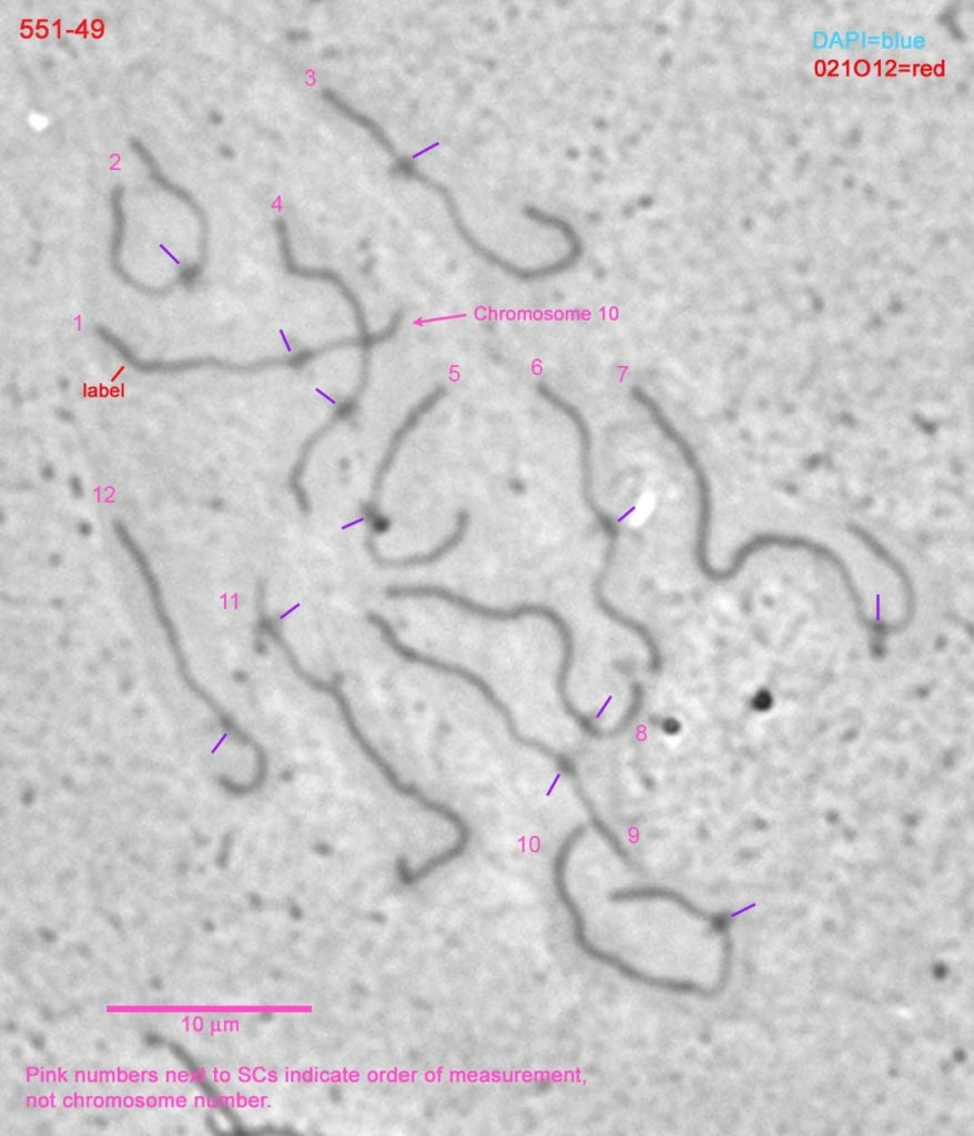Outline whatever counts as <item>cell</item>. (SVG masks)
<instances>
[{
	"mask_svg": "<svg viewBox=\"0 0 974 1136\" xmlns=\"http://www.w3.org/2000/svg\"><path fill=\"white\" fill-rule=\"evenodd\" d=\"M102 341L105 344H108L109 346H111L113 349H115V352L122 358H124L123 361L126 362L131 367H133L135 371H139V372L144 373V374L180 373V372L190 371V369H196V368H202V367H212V368L225 369V371H230V372H251V371L254 372V371H257V369H263V368H267V367H272V366H281V365L296 366L297 365V358H296L295 355L285 356V357L265 358V359H261V361H257V362H252V363H248V364H237V363H232V362H229V361L216 359V358H213V357H201V358L181 359V361H173V362H165V361H163V362H159V361H141V359L135 357V355L123 343L122 339H120L118 336L112 334L110 331L105 332L102 335Z\"/></svg>",
	"mask_w": 974,
	"mask_h": 1136,
	"instance_id": "6",
	"label": "cell"
},
{
	"mask_svg": "<svg viewBox=\"0 0 974 1136\" xmlns=\"http://www.w3.org/2000/svg\"><path fill=\"white\" fill-rule=\"evenodd\" d=\"M663 436L676 446L693 478L697 511L692 557L697 570L699 574H702L712 565L709 560V541L713 513L710 481L698 454L676 426L668 427Z\"/></svg>",
	"mask_w": 974,
	"mask_h": 1136,
	"instance_id": "4",
	"label": "cell"
},
{
	"mask_svg": "<svg viewBox=\"0 0 974 1136\" xmlns=\"http://www.w3.org/2000/svg\"><path fill=\"white\" fill-rule=\"evenodd\" d=\"M365 619L371 626L377 629L383 642L402 660L412 665L422 666L442 674L460 679L476 689L486 702H488L489 706L501 717L508 734L516 743L534 750L554 761L558 769L571 779L574 785L580 783L576 765L566 754L555 750L542 741L529 738L520 732L510 708L480 674L460 663L446 661L428 653H424L403 642L392 623L377 612H367Z\"/></svg>",
	"mask_w": 974,
	"mask_h": 1136,
	"instance_id": "1",
	"label": "cell"
},
{
	"mask_svg": "<svg viewBox=\"0 0 974 1136\" xmlns=\"http://www.w3.org/2000/svg\"><path fill=\"white\" fill-rule=\"evenodd\" d=\"M446 393L447 388L444 385L434 389L409 412L405 420L392 435L388 446L373 477L371 499L362 508V515L366 520L367 526H369L368 528L379 529L387 524L388 519L379 513V500L386 477L396 460L406 436L416 427L420 418L446 395Z\"/></svg>",
	"mask_w": 974,
	"mask_h": 1136,
	"instance_id": "5",
	"label": "cell"
},
{
	"mask_svg": "<svg viewBox=\"0 0 974 1136\" xmlns=\"http://www.w3.org/2000/svg\"><path fill=\"white\" fill-rule=\"evenodd\" d=\"M579 469H580V496L584 505L593 516L601 530L607 537V546L605 556L615 557L617 554L618 541L620 536V528L615 519L608 514L597 501L595 495V483H593V463H592V447L581 446L579 447Z\"/></svg>",
	"mask_w": 974,
	"mask_h": 1136,
	"instance_id": "9",
	"label": "cell"
},
{
	"mask_svg": "<svg viewBox=\"0 0 974 1136\" xmlns=\"http://www.w3.org/2000/svg\"><path fill=\"white\" fill-rule=\"evenodd\" d=\"M610 900L613 902H633V901H650L660 900L674 904L690 916L701 920L714 926L719 932H722V921L710 913L706 912L692 901H690L683 894L667 888L659 886H640L617 890L610 894Z\"/></svg>",
	"mask_w": 974,
	"mask_h": 1136,
	"instance_id": "11",
	"label": "cell"
},
{
	"mask_svg": "<svg viewBox=\"0 0 974 1136\" xmlns=\"http://www.w3.org/2000/svg\"><path fill=\"white\" fill-rule=\"evenodd\" d=\"M280 239L286 270L291 274L298 277L324 280L337 286V288L342 292V294L353 308L356 325L359 332V337L364 341L373 339L375 334L368 332L363 307L355 297L354 293L345 285L343 280H341L334 272L331 271L308 270L300 267L297 264H295L291 255L290 242L283 225L280 227Z\"/></svg>",
	"mask_w": 974,
	"mask_h": 1136,
	"instance_id": "12",
	"label": "cell"
},
{
	"mask_svg": "<svg viewBox=\"0 0 974 1136\" xmlns=\"http://www.w3.org/2000/svg\"><path fill=\"white\" fill-rule=\"evenodd\" d=\"M364 388H365L364 384H358L357 390L354 393V395L352 397L347 398L344 403H342L337 407V409L335 410L334 415L331 417L329 422H327V424L325 426H323L321 429H318L316 433H314L305 442V444L303 445V447L301 449L300 456H298L294 467L292 468L290 477H288V487H290L291 493L293 494V496H294V498L296 500L297 506L300 507V510L303 514H308L311 511L310 498H308L307 491L305 490V488H304V486L302 484V477H303V473L305 470V467H306V464H307V460H308L310 453L313 449V447L315 446V444L318 442V439L325 433H327L338 420H341V419L345 418L347 415L352 414V410H353L354 406L357 404V400L361 397Z\"/></svg>",
	"mask_w": 974,
	"mask_h": 1136,
	"instance_id": "10",
	"label": "cell"
},
{
	"mask_svg": "<svg viewBox=\"0 0 974 1136\" xmlns=\"http://www.w3.org/2000/svg\"><path fill=\"white\" fill-rule=\"evenodd\" d=\"M661 728L667 733H677L680 730V723L672 718L662 720Z\"/></svg>",
	"mask_w": 974,
	"mask_h": 1136,
	"instance_id": "13",
	"label": "cell"
},
{
	"mask_svg": "<svg viewBox=\"0 0 974 1136\" xmlns=\"http://www.w3.org/2000/svg\"><path fill=\"white\" fill-rule=\"evenodd\" d=\"M336 708L351 739L364 757L377 769L389 788L397 794L416 801L424 810L446 820L457 832L455 845L458 849H467L470 843L471 831L463 816L450 807L428 798L415 784L402 781L396 770L362 730L348 699L339 701Z\"/></svg>",
	"mask_w": 974,
	"mask_h": 1136,
	"instance_id": "3",
	"label": "cell"
},
{
	"mask_svg": "<svg viewBox=\"0 0 974 1136\" xmlns=\"http://www.w3.org/2000/svg\"><path fill=\"white\" fill-rule=\"evenodd\" d=\"M586 826L577 825L565 838L552 861V883L557 899L570 917L572 939L577 947L590 960L603 964L627 980L643 986L656 988L659 977L648 974L629 964L620 956L597 946L588 936L585 916L571 895L567 884V864L572 849L585 835Z\"/></svg>",
	"mask_w": 974,
	"mask_h": 1136,
	"instance_id": "2",
	"label": "cell"
},
{
	"mask_svg": "<svg viewBox=\"0 0 974 1136\" xmlns=\"http://www.w3.org/2000/svg\"><path fill=\"white\" fill-rule=\"evenodd\" d=\"M470 524V514L467 509H459L456 514L453 531L436 547L428 551L413 554L399 558H387L381 554L376 537L366 535L364 547L372 561L384 569H410L433 565L449 552H452L464 540Z\"/></svg>",
	"mask_w": 974,
	"mask_h": 1136,
	"instance_id": "7",
	"label": "cell"
},
{
	"mask_svg": "<svg viewBox=\"0 0 974 1136\" xmlns=\"http://www.w3.org/2000/svg\"><path fill=\"white\" fill-rule=\"evenodd\" d=\"M549 623L556 630L561 646L560 660L556 673V691L558 699L566 714L570 717L585 733H588L593 729L595 723L588 716L576 708L568 692L569 676L576 656L574 631L560 612H557Z\"/></svg>",
	"mask_w": 974,
	"mask_h": 1136,
	"instance_id": "8",
	"label": "cell"
}]
</instances>
